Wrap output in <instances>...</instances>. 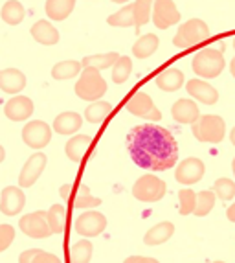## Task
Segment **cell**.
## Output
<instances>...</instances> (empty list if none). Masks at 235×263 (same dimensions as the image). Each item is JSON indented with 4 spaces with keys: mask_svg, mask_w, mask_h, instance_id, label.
Segmentation results:
<instances>
[{
    "mask_svg": "<svg viewBox=\"0 0 235 263\" xmlns=\"http://www.w3.org/2000/svg\"><path fill=\"white\" fill-rule=\"evenodd\" d=\"M75 8L74 0H48L44 4V11L52 21H65Z\"/></svg>",
    "mask_w": 235,
    "mask_h": 263,
    "instance_id": "24",
    "label": "cell"
},
{
    "mask_svg": "<svg viewBox=\"0 0 235 263\" xmlns=\"http://www.w3.org/2000/svg\"><path fill=\"white\" fill-rule=\"evenodd\" d=\"M120 59L116 52H109V53H101V55H88L83 59V66L85 68H96V70H103V68H109L114 66L116 61Z\"/></svg>",
    "mask_w": 235,
    "mask_h": 263,
    "instance_id": "27",
    "label": "cell"
},
{
    "mask_svg": "<svg viewBox=\"0 0 235 263\" xmlns=\"http://www.w3.org/2000/svg\"><path fill=\"white\" fill-rule=\"evenodd\" d=\"M101 204V199L97 197H92L90 192L85 184L79 186V192L74 199V206L75 208H92V206H100Z\"/></svg>",
    "mask_w": 235,
    "mask_h": 263,
    "instance_id": "38",
    "label": "cell"
},
{
    "mask_svg": "<svg viewBox=\"0 0 235 263\" xmlns=\"http://www.w3.org/2000/svg\"><path fill=\"white\" fill-rule=\"evenodd\" d=\"M92 138L88 135H75L72 136L66 144V157L72 160V162H79L83 160V157L87 155V151L90 149Z\"/></svg>",
    "mask_w": 235,
    "mask_h": 263,
    "instance_id": "19",
    "label": "cell"
},
{
    "mask_svg": "<svg viewBox=\"0 0 235 263\" xmlns=\"http://www.w3.org/2000/svg\"><path fill=\"white\" fill-rule=\"evenodd\" d=\"M215 192L213 190H204V192L197 193V208H195V215H208L211 212L215 204Z\"/></svg>",
    "mask_w": 235,
    "mask_h": 263,
    "instance_id": "35",
    "label": "cell"
},
{
    "mask_svg": "<svg viewBox=\"0 0 235 263\" xmlns=\"http://www.w3.org/2000/svg\"><path fill=\"white\" fill-rule=\"evenodd\" d=\"M48 221L53 234H63L66 224V208L63 204H53L48 210Z\"/></svg>",
    "mask_w": 235,
    "mask_h": 263,
    "instance_id": "34",
    "label": "cell"
},
{
    "mask_svg": "<svg viewBox=\"0 0 235 263\" xmlns=\"http://www.w3.org/2000/svg\"><path fill=\"white\" fill-rule=\"evenodd\" d=\"M179 201H180V214L187 215V214H195L197 208V193L193 190H180L179 193Z\"/></svg>",
    "mask_w": 235,
    "mask_h": 263,
    "instance_id": "39",
    "label": "cell"
},
{
    "mask_svg": "<svg viewBox=\"0 0 235 263\" xmlns=\"http://www.w3.org/2000/svg\"><path fill=\"white\" fill-rule=\"evenodd\" d=\"M18 227H21V230L28 237H33V239H44V237H48L53 234L48 221V212H43V210L24 215L18 221Z\"/></svg>",
    "mask_w": 235,
    "mask_h": 263,
    "instance_id": "7",
    "label": "cell"
},
{
    "mask_svg": "<svg viewBox=\"0 0 235 263\" xmlns=\"http://www.w3.org/2000/svg\"><path fill=\"white\" fill-rule=\"evenodd\" d=\"M132 8H134V21H136L134 30L138 31L140 26H144L145 22L149 21L152 4L151 2H145V0H138V2H132Z\"/></svg>",
    "mask_w": 235,
    "mask_h": 263,
    "instance_id": "37",
    "label": "cell"
},
{
    "mask_svg": "<svg viewBox=\"0 0 235 263\" xmlns=\"http://www.w3.org/2000/svg\"><path fill=\"white\" fill-rule=\"evenodd\" d=\"M156 48H158V37L154 35V33H147V35L140 37L134 43L132 53H134V57H138V59H145V57L152 55V53L156 52Z\"/></svg>",
    "mask_w": 235,
    "mask_h": 263,
    "instance_id": "25",
    "label": "cell"
},
{
    "mask_svg": "<svg viewBox=\"0 0 235 263\" xmlns=\"http://www.w3.org/2000/svg\"><path fill=\"white\" fill-rule=\"evenodd\" d=\"M226 133V123L217 114H206L193 123V136L204 144H221Z\"/></svg>",
    "mask_w": 235,
    "mask_h": 263,
    "instance_id": "2",
    "label": "cell"
},
{
    "mask_svg": "<svg viewBox=\"0 0 235 263\" xmlns=\"http://www.w3.org/2000/svg\"><path fill=\"white\" fill-rule=\"evenodd\" d=\"M180 13L174 2L171 0H158L152 4V22L154 26L160 28V30H166V28L173 26V24H179Z\"/></svg>",
    "mask_w": 235,
    "mask_h": 263,
    "instance_id": "11",
    "label": "cell"
},
{
    "mask_svg": "<svg viewBox=\"0 0 235 263\" xmlns=\"http://www.w3.org/2000/svg\"><path fill=\"white\" fill-rule=\"evenodd\" d=\"M46 160H48V158L43 153H37L28 158V162L24 164L21 175H18V186H21V188H30V186H33L35 182H37V179L41 177V173H43V170L46 167Z\"/></svg>",
    "mask_w": 235,
    "mask_h": 263,
    "instance_id": "13",
    "label": "cell"
},
{
    "mask_svg": "<svg viewBox=\"0 0 235 263\" xmlns=\"http://www.w3.org/2000/svg\"><path fill=\"white\" fill-rule=\"evenodd\" d=\"M22 140L33 149L46 147L52 140V129L43 120H33V122L26 123V127L22 129Z\"/></svg>",
    "mask_w": 235,
    "mask_h": 263,
    "instance_id": "8",
    "label": "cell"
},
{
    "mask_svg": "<svg viewBox=\"0 0 235 263\" xmlns=\"http://www.w3.org/2000/svg\"><path fill=\"white\" fill-rule=\"evenodd\" d=\"M81 65L83 63H77V61H61L57 63L53 66L52 76L55 79H70V78H75L77 74H81Z\"/></svg>",
    "mask_w": 235,
    "mask_h": 263,
    "instance_id": "31",
    "label": "cell"
},
{
    "mask_svg": "<svg viewBox=\"0 0 235 263\" xmlns=\"http://www.w3.org/2000/svg\"><path fill=\"white\" fill-rule=\"evenodd\" d=\"M191 68L197 76L206 79H213L224 70V55L213 48H204L193 57Z\"/></svg>",
    "mask_w": 235,
    "mask_h": 263,
    "instance_id": "3",
    "label": "cell"
},
{
    "mask_svg": "<svg viewBox=\"0 0 235 263\" xmlns=\"http://www.w3.org/2000/svg\"><path fill=\"white\" fill-rule=\"evenodd\" d=\"M129 153L136 166L149 171H166L179 160V144L167 129L147 123L129 133Z\"/></svg>",
    "mask_w": 235,
    "mask_h": 263,
    "instance_id": "1",
    "label": "cell"
},
{
    "mask_svg": "<svg viewBox=\"0 0 235 263\" xmlns=\"http://www.w3.org/2000/svg\"><path fill=\"white\" fill-rule=\"evenodd\" d=\"M171 116L179 123H195L197 120L201 118L199 107L195 101L191 100H179L174 101V105L171 107Z\"/></svg>",
    "mask_w": 235,
    "mask_h": 263,
    "instance_id": "17",
    "label": "cell"
},
{
    "mask_svg": "<svg viewBox=\"0 0 235 263\" xmlns=\"http://www.w3.org/2000/svg\"><path fill=\"white\" fill-rule=\"evenodd\" d=\"M213 192L221 201H231L235 197V182L231 179H217Z\"/></svg>",
    "mask_w": 235,
    "mask_h": 263,
    "instance_id": "36",
    "label": "cell"
},
{
    "mask_svg": "<svg viewBox=\"0 0 235 263\" xmlns=\"http://www.w3.org/2000/svg\"><path fill=\"white\" fill-rule=\"evenodd\" d=\"M18 263H61V259L57 258L55 254H50V252H44L41 249H31L22 252Z\"/></svg>",
    "mask_w": 235,
    "mask_h": 263,
    "instance_id": "29",
    "label": "cell"
},
{
    "mask_svg": "<svg viewBox=\"0 0 235 263\" xmlns=\"http://www.w3.org/2000/svg\"><path fill=\"white\" fill-rule=\"evenodd\" d=\"M81 123L83 120L77 112H61L53 122V131L59 135H74L81 129Z\"/></svg>",
    "mask_w": 235,
    "mask_h": 263,
    "instance_id": "23",
    "label": "cell"
},
{
    "mask_svg": "<svg viewBox=\"0 0 235 263\" xmlns=\"http://www.w3.org/2000/svg\"><path fill=\"white\" fill-rule=\"evenodd\" d=\"M132 70V61L131 57L120 55V59L116 61V65L112 66V81L114 83H125Z\"/></svg>",
    "mask_w": 235,
    "mask_h": 263,
    "instance_id": "33",
    "label": "cell"
},
{
    "mask_svg": "<svg viewBox=\"0 0 235 263\" xmlns=\"http://www.w3.org/2000/svg\"><path fill=\"white\" fill-rule=\"evenodd\" d=\"M33 101L26 96H17L11 98L9 101H6L4 105V114L8 116L11 122H24L33 114Z\"/></svg>",
    "mask_w": 235,
    "mask_h": 263,
    "instance_id": "15",
    "label": "cell"
},
{
    "mask_svg": "<svg viewBox=\"0 0 235 263\" xmlns=\"http://www.w3.org/2000/svg\"><path fill=\"white\" fill-rule=\"evenodd\" d=\"M24 15H26L24 6H22L21 2H17V0H9V2H6V4L2 6V21H4L6 24H11V26L21 24V22L24 21Z\"/></svg>",
    "mask_w": 235,
    "mask_h": 263,
    "instance_id": "26",
    "label": "cell"
},
{
    "mask_svg": "<svg viewBox=\"0 0 235 263\" xmlns=\"http://www.w3.org/2000/svg\"><path fill=\"white\" fill-rule=\"evenodd\" d=\"M231 170H233V175H235V158H233V162H231Z\"/></svg>",
    "mask_w": 235,
    "mask_h": 263,
    "instance_id": "46",
    "label": "cell"
},
{
    "mask_svg": "<svg viewBox=\"0 0 235 263\" xmlns=\"http://www.w3.org/2000/svg\"><path fill=\"white\" fill-rule=\"evenodd\" d=\"M132 195L142 202H156L166 195V182L154 175L140 177L132 186Z\"/></svg>",
    "mask_w": 235,
    "mask_h": 263,
    "instance_id": "6",
    "label": "cell"
},
{
    "mask_svg": "<svg viewBox=\"0 0 235 263\" xmlns=\"http://www.w3.org/2000/svg\"><path fill=\"white\" fill-rule=\"evenodd\" d=\"M123 263H158L154 258H145V256H131L127 258Z\"/></svg>",
    "mask_w": 235,
    "mask_h": 263,
    "instance_id": "41",
    "label": "cell"
},
{
    "mask_svg": "<svg viewBox=\"0 0 235 263\" xmlns=\"http://www.w3.org/2000/svg\"><path fill=\"white\" fill-rule=\"evenodd\" d=\"M109 24L110 26H118V28H127V26H136L134 21V8L132 4L125 6L123 9L116 11L109 17Z\"/></svg>",
    "mask_w": 235,
    "mask_h": 263,
    "instance_id": "30",
    "label": "cell"
},
{
    "mask_svg": "<svg viewBox=\"0 0 235 263\" xmlns=\"http://www.w3.org/2000/svg\"><path fill=\"white\" fill-rule=\"evenodd\" d=\"M233 48H235V41H233ZM230 72H231V76L235 78V57H233V61L230 63Z\"/></svg>",
    "mask_w": 235,
    "mask_h": 263,
    "instance_id": "44",
    "label": "cell"
},
{
    "mask_svg": "<svg viewBox=\"0 0 235 263\" xmlns=\"http://www.w3.org/2000/svg\"><path fill=\"white\" fill-rule=\"evenodd\" d=\"M92 243L87 239H81V241L75 243L72 249H70V261L72 263H88L92 258Z\"/></svg>",
    "mask_w": 235,
    "mask_h": 263,
    "instance_id": "32",
    "label": "cell"
},
{
    "mask_svg": "<svg viewBox=\"0 0 235 263\" xmlns=\"http://www.w3.org/2000/svg\"><path fill=\"white\" fill-rule=\"evenodd\" d=\"M110 112H112V105L109 101H94L87 107L85 116L90 123H101Z\"/></svg>",
    "mask_w": 235,
    "mask_h": 263,
    "instance_id": "28",
    "label": "cell"
},
{
    "mask_svg": "<svg viewBox=\"0 0 235 263\" xmlns=\"http://www.w3.org/2000/svg\"><path fill=\"white\" fill-rule=\"evenodd\" d=\"M213 263H224V261H213Z\"/></svg>",
    "mask_w": 235,
    "mask_h": 263,
    "instance_id": "47",
    "label": "cell"
},
{
    "mask_svg": "<svg viewBox=\"0 0 235 263\" xmlns=\"http://www.w3.org/2000/svg\"><path fill=\"white\" fill-rule=\"evenodd\" d=\"M31 37L37 43L44 44V46H52V44L59 43V31L46 21L35 22L33 26H31Z\"/></svg>",
    "mask_w": 235,
    "mask_h": 263,
    "instance_id": "20",
    "label": "cell"
},
{
    "mask_svg": "<svg viewBox=\"0 0 235 263\" xmlns=\"http://www.w3.org/2000/svg\"><path fill=\"white\" fill-rule=\"evenodd\" d=\"M70 190H72V184H65L61 188V195L65 201H70Z\"/></svg>",
    "mask_w": 235,
    "mask_h": 263,
    "instance_id": "42",
    "label": "cell"
},
{
    "mask_svg": "<svg viewBox=\"0 0 235 263\" xmlns=\"http://www.w3.org/2000/svg\"><path fill=\"white\" fill-rule=\"evenodd\" d=\"M209 37V28L204 21L201 18H191V21H187L186 24L179 28L177 31V35L173 39V44L177 48L180 50H186L189 46H195V44L202 43Z\"/></svg>",
    "mask_w": 235,
    "mask_h": 263,
    "instance_id": "5",
    "label": "cell"
},
{
    "mask_svg": "<svg viewBox=\"0 0 235 263\" xmlns=\"http://www.w3.org/2000/svg\"><path fill=\"white\" fill-rule=\"evenodd\" d=\"M13 237H15V228L11 224H2L0 227V249L8 250L11 241H13Z\"/></svg>",
    "mask_w": 235,
    "mask_h": 263,
    "instance_id": "40",
    "label": "cell"
},
{
    "mask_svg": "<svg viewBox=\"0 0 235 263\" xmlns=\"http://www.w3.org/2000/svg\"><path fill=\"white\" fill-rule=\"evenodd\" d=\"M230 138H231V144L235 145V127L231 129V135H230Z\"/></svg>",
    "mask_w": 235,
    "mask_h": 263,
    "instance_id": "45",
    "label": "cell"
},
{
    "mask_svg": "<svg viewBox=\"0 0 235 263\" xmlns=\"http://www.w3.org/2000/svg\"><path fill=\"white\" fill-rule=\"evenodd\" d=\"M186 88H187V92L193 96V100L206 103V105H213L219 100L217 88L211 87V85L206 83V81H202V79H191V81H187Z\"/></svg>",
    "mask_w": 235,
    "mask_h": 263,
    "instance_id": "16",
    "label": "cell"
},
{
    "mask_svg": "<svg viewBox=\"0 0 235 263\" xmlns=\"http://www.w3.org/2000/svg\"><path fill=\"white\" fill-rule=\"evenodd\" d=\"M75 232L83 237H96L107 228V217L100 212H85L75 219Z\"/></svg>",
    "mask_w": 235,
    "mask_h": 263,
    "instance_id": "10",
    "label": "cell"
},
{
    "mask_svg": "<svg viewBox=\"0 0 235 263\" xmlns=\"http://www.w3.org/2000/svg\"><path fill=\"white\" fill-rule=\"evenodd\" d=\"M154 83L158 88L166 90V92H173V90H179L184 83V74L179 68H167V70L160 72V74L154 78Z\"/></svg>",
    "mask_w": 235,
    "mask_h": 263,
    "instance_id": "21",
    "label": "cell"
},
{
    "mask_svg": "<svg viewBox=\"0 0 235 263\" xmlns=\"http://www.w3.org/2000/svg\"><path fill=\"white\" fill-rule=\"evenodd\" d=\"M204 171H206L204 162L199 160V158L191 157V158H186V160H182V162L179 164L177 173H174V179L184 186L197 184V182L204 177Z\"/></svg>",
    "mask_w": 235,
    "mask_h": 263,
    "instance_id": "12",
    "label": "cell"
},
{
    "mask_svg": "<svg viewBox=\"0 0 235 263\" xmlns=\"http://www.w3.org/2000/svg\"><path fill=\"white\" fill-rule=\"evenodd\" d=\"M174 234V224L169 221H164V223H158L156 227H152L147 234L144 236V243L147 247H156L166 243L171 236Z\"/></svg>",
    "mask_w": 235,
    "mask_h": 263,
    "instance_id": "22",
    "label": "cell"
},
{
    "mask_svg": "<svg viewBox=\"0 0 235 263\" xmlns=\"http://www.w3.org/2000/svg\"><path fill=\"white\" fill-rule=\"evenodd\" d=\"M125 109L129 110L134 116H140V118L151 120V122H158L162 118L160 110L154 107L151 96L145 92H136L129 98V101L125 103Z\"/></svg>",
    "mask_w": 235,
    "mask_h": 263,
    "instance_id": "9",
    "label": "cell"
},
{
    "mask_svg": "<svg viewBox=\"0 0 235 263\" xmlns=\"http://www.w3.org/2000/svg\"><path fill=\"white\" fill-rule=\"evenodd\" d=\"M26 204V195L21 188H15V186H8V188L2 190V195H0V210L4 215H17L18 212H22Z\"/></svg>",
    "mask_w": 235,
    "mask_h": 263,
    "instance_id": "14",
    "label": "cell"
},
{
    "mask_svg": "<svg viewBox=\"0 0 235 263\" xmlns=\"http://www.w3.org/2000/svg\"><path fill=\"white\" fill-rule=\"evenodd\" d=\"M107 92V83L96 68H85L75 83V94L85 101H97Z\"/></svg>",
    "mask_w": 235,
    "mask_h": 263,
    "instance_id": "4",
    "label": "cell"
},
{
    "mask_svg": "<svg viewBox=\"0 0 235 263\" xmlns=\"http://www.w3.org/2000/svg\"><path fill=\"white\" fill-rule=\"evenodd\" d=\"M226 215H228V219H230L231 223H235V204H231V206L228 208Z\"/></svg>",
    "mask_w": 235,
    "mask_h": 263,
    "instance_id": "43",
    "label": "cell"
},
{
    "mask_svg": "<svg viewBox=\"0 0 235 263\" xmlns=\"http://www.w3.org/2000/svg\"><path fill=\"white\" fill-rule=\"evenodd\" d=\"M0 87L8 94H17L26 87V76L17 68H6L0 74Z\"/></svg>",
    "mask_w": 235,
    "mask_h": 263,
    "instance_id": "18",
    "label": "cell"
}]
</instances>
